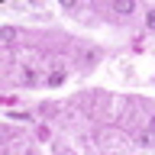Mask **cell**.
I'll return each mask as SVG.
<instances>
[{
    "label": "cell",
    "instance_id": "2",
    "mask_svg": "<svg viewBox=\"0 0 155 155\" xmlns=\"http://www.w3.org/2000/svg\"><path fill=\"white\" fill-rule=\"evenodd\" d=\"M113 10H116V13H133L136 3H133V0H120V3H113Z\"/></svg>",
    "mask_w": 155,
    "mask_h": 155
},
{
    "label": "cell",
    "instance_id": "5",
    "mask_svg": "<svg viewBox=\"0 0 155 155\" xmlns=\"http://www.w3.org/2000/svg\"><path fill=\"white\" fill-rule=\"evenodd\" d=\"M149 29H155V10H149Z\"/></svg>",
    "mask_w": 155,
    "mask_h": 155
},
{
    "label": "cell",
    "instance_id": "1",
    "mask_svg": "<svg viewBox=\"0 0 155 155\" xmlns=\"http://www.w3.org/2000/svg\"><path fill=\"white\" fill-rule=\"evenodd\" d=\"M45 84H48V87L65 84V71H48V74H45Z\"/></svg>",
    "mask_w": 155,
    "mask_h": 155
},
{
    "label": "cell",
    "instance_id": "4",
    "mask_svg": "<svg viewBox=\"0 0 155 155\" xmlns=\"http://www.w3.org/2000/svg\"><path fill=\"white\" fill-rule=\"evenodd\" d=\"M23 84L26 87H36L39 81H36V71H23Z\"/></svg>",
    "mask_w": 155,
    "mask_h": 155
},
{
    "label": "cell",
    "instance_id": "3",
    "mask_svg": "<svg viewBox=\"0 0 155 155\" xmlns=\"http://www.w3.org/2000/svg\"><path fill=\"white\" fill-rule=\"evenodd\" d=\"M13 39H16V32H13V29H0V42H3V45H10V42H13Z\"/></svg>",
    "mask_w": 155,
    "mask_h": 155
}]
</instances>
